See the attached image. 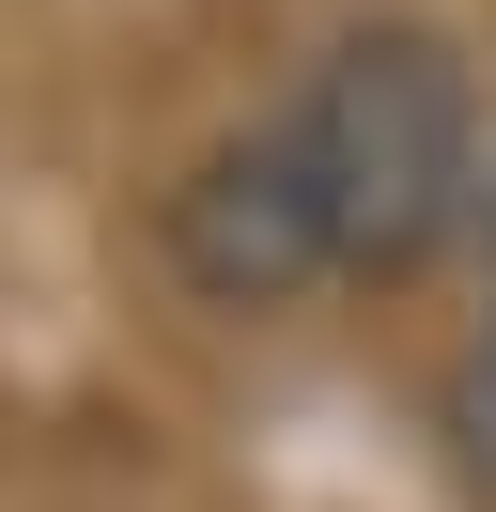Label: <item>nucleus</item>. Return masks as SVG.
<instances>
[{
    "instance_id": "1",
    "label": "nucleus",
    "mask_w": 496,
    "mask_h": 512,
    "mask_svg": "<svg viewBox=\"0 0 496 512\" xmlns=\"http://www.w3.org/2000/svg\"><path fill=\"white\" fill-rule=\"evenodd\" d=\"M264 140L310 202L326 280H419L481 218V78H465V47L434 16H357L264 109Z\"/></svg>"
},
{
    "instance_id": "2",
    "label": "nucleus",
    "mask_w": 496,
    "mask_h": 512,
    "mask_svg": "<svg viewBox=\"0 0 496 512\" xmlns=\"http://www.w3.org/2000/svg\"><path fill=\"white\" fill-rule=\"evenodd\" d=\"M481 218H496V187H481Z\"/></svg>"
}]
</instances>
